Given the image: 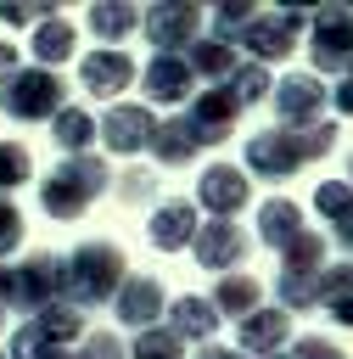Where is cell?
I'll return each mask as SVG.
<instances>
[{
	"label": "cell",
	"instance_id": "9a60e30c",
	"mask_svg": "<svg viewBox=\"0 0 353 359\" xmlns=\"http://www.w3.org/2000/svg\"><path fill=\"white\" fill-rule=\"evenodd\" d=\"M213 325V314H207V303H196V297H185L179 303V331H207Z\"/></svg>",
	"mask_w": 353,
	"mask_h": 359
},
{
	"label": "cell",
	"instance_id": "7c38bea8",
	"mask_svg": "<svg viewBox=\"0 0 353 359\" xmlns=\"http://www.w3.org/2000/svg\"><path fill=\"white\" fill-rule=\"evenodd\" d=\"M151 303H157V286H151V280L129 286V297H123V320H151V314H157Z\"/></svg>",
	"mask_w": 353,
	"mask_h": 359
},
{
	"label": "cell",
	"instance_id": "5bb4252c",
	"mask_svg": "<svg viewBox=\"0 0 353 359\" xmlns=\"http://www.w3.org/2000/svg\"><path fill=\"white\" fill-rule=\"evenodd\" d=\"M319 208L331 219H347L353 213V185H319Z\"/></svg>",
	"mask_w": 353,
	"mask_h": 359
},
{
	"label": "cell",
	"instance_id": "2e32d148",
	"mask_svg": "<svg viewBox=\"0 0 353 359\" xmlns=\"http://www.w3.org/2000/svg\"><path fill=\"white\" fill-rule=\"evenodd\" d=\"M280 331H286V320H280V314H263V320L247 325V342H275Z\"/></svg>",
	"mask_w": 353,
	"mask_h": 359
},
{
	"label": "cell",
	"instance_id": "30bf717a",
	"mask_svg": "<svg viewBox=\"0 0 353 359\" xmlns=\"http://www.w3.org/2000/svg\"><path fill=\"white\" fill-rule=\"evenodd\" d=\"M202 258H207V264H224V258H241V236H235L230 224H213V230H207V241H202Z\"/></svg>",
	"mask_w": 353,
	"mask_h": 359
},
{
	"label": "cell",
	"instance_id": "9c48e42d",
	"mask_svg": "<svg viewBox=\"0 0 353 359\" xmlns=\"http://www.w3.org/2000/svg\"><path fill=\"white\" fill-rule=\"evenodd\" d=\"M241 196H247L241 174H230V168H213V174H207V202H213V208H241Z\"/></svg>",
	"mask_w": 353,
	"mask_h": 359
},
{
	"label": "cell",
	"instance_id": "44dd1931",
	"mask_svg": "<svg viewBox=\"0 0 353 359\" xmlns=\"http://www.w3.org/2000/svg\"><path fill=\"white\" fill-rule=\"evenodd\" d=\"M297 359H342V353H336L331 342H303V348H297Z\"/></svg>",
	"mask_w": 353,
	"mask_h": 359
},
{
	"label": "cell",
	"instance_id": "52a82bcc",
	"mask_svg": "<svg viewBox=\"0 0 353 359\" xmlns=\"http://www.w3.org/2000/svg\"><path fill=\"white\" fill-rule=\"evenodd\" d=\"M263 236H269V241H280V247H291V241L303 236L297 208H291V202H269V208H263Z\"/></svg>",
	"mask_w": 353,
	"mask_h": 359
},
{
	"label": "cell",
	"instance_id": "d6986e66",
	"mask_svg": "<svg viewBox=\"0 0 353 359\" xmlns=\"http://www.w3.org/2000/svg\"><path fill=\"white\" fill-rule=\"evenodd\" d=\"M22 168H28V157H22L17 146H11V151H0V180H6V185H11V180H22Z\"/></svg>",
	"mask_w": 353,
	"mask_h": 359
},
{
	"label": "cell",
	"instance_id": "3957f363",
	"mask_svg": "<svg viewBox=\"0 0 353 359\" xmlns=\"http://www.w3.org/2000/svg\"><path fill=\"white\" fill-rule=\"evenodd\" d=\"M6 107H11V112H22V118H34V112L56 107V79H45V73L17 79V90H6Z\"/></svg>",
	"mask_w": 353,
	"mask_h": 359
},
{
	"label": "cell",
	"instance_id": "e0dca14e",
	"mask_svg": "<svg viewBox=\"0 0 353 359\" xmlns=\"http://www.w3.org/2000/svg\"><path fill=\"white\" fill-rule=\"evenodd\" d=\"M39 56H67V28H45L39 34Z\"/></svg>",
	"mask_w": 353,
	"mask_h": 359
},
{
	"label": "cell",
	"instance_id": "603a6c76",
	"mask_svg": "<svg viewBox=\"0 0 353 359\" xmlns=\"http://www.w3.org/2000/svg\"><path fill=\"white\" fill-rule=\"evenodd\" d=\"M0 62H11V50H0Z\"/></svg>",
	"mask_w": 353,
	"mask_h": 359
},
{
	"label": "cell",
	"instance_id": "8992f818",
	"mask_svg": "<svg viewBox=\"0 0 353 359\" xmlns=\"http://www.w3.org/2000/svg\"><path fill=\"white\" fill-rule=\"evenodd\" d=\"M112 275H118V252H112V247H84V252H78V280H84V292H101Z\"/></svg>",
	"mask_w": 353,
	"mask_h": 359
},
{
	"label": "cell",
	"instance_id": "6da1fadb",
	"mask_svg": "<svg viewBox=\"0 0 353 359\" xmlns=\"http://www.w3.org/2000/svg\"><path fill=\"white\" fill-rule=\"evenodd\" d=\"M90 191H101V163H67L50 185H45V208H62V213H73Z\"/></svg>",
	"mask_w": 353,
	"mask_h": 359
},
{
	"label": "cell",
	"instance_id": "ffe728a7",
	"mask_svg": "<svg viewBox=\"0 0 353 359\" xmlns=\"http://www.w3.org/2000/svg\"><path fill=\"white\" fill-rule=\"evenodd\" d=\"M17 236H22V224H17V213H11V208H0V247H11Z\"/></svg>",
	"mask_w": 353,
	"mask_h": 359
},
{
	"label": "cell",
	"instance_id": "ac0fdd59",
	"mask_svg": "<svg viewBox=\"0 0 353 359\" xmlns=\"http://www.w3.org/2000/svg\"><path fill=\"white\" fill-rule=\"evenodd\" d=\"M84 135H90V118H84V112H67V118H62V140H67V146H78Z\"/></svg>",
	"mask_w": 353,
	"mask_h": 359
},
{
	"label": "cell",
	"instance_id": "ba28073f",
	"mask_svg": "<svg viewBox=\"0 0 353 359\" xmlns=\"http://www.w3.org/2000/svg\"><path fill=\"white\" fill-rule=\"evenodd\" d=\"M84 79H90V90H118L129 79V62L123 56H90L84 62Z\"/></svg>",
	"mask_w": 353,
	"mask_h": 359
},
{
	"label": "cell",
	"instance_id": "7402d4cb",
	"mask_svg": "<svg viewBox=\"0 0 353 359\" xmlns=\"http://www.w3.org/2000/svg\"><path fill=\"white\" fill-rule=\"evenodd\" d=\"M336 107H342V112H353V79H347V84L336 90Z\"/></svg>",
	"mask_w": 353,
	"mask_h": 359
},
{
	"label": "cell",
	"instance_id": "4fadbf2b",
	"mask_svg": "<svg viewBox=\"0 0 353 359\" xmlns=\"http://www.w3.org/2000/svg\"><path fill=\"white\" fill-rule=\"evenodd\" d=\"M185 90V67L179 62H157L151 67V95H179Z\"/></svg>",
	"mask_w": 353,
	"mask_h": 359
},
{
	"label": "cell",
	"instance_id": "8fae6325",
	"mask_svg": "<svg viewBox=\"0 0 353 359\" xmlns=\"http://www.w3.org/2000/svg\"><path fill=\"white\" fill-rule=\"evenodd\" d=\"M151 236H157L162 247H174L179 236H191V208H179V202L162 208V224H151Z\"/></svg>",
	"mask_w": 353,
	"mask_h": 359
},
{
	"label": "cell",
	"instance_id": "5b68a950",
	"mask_svg": "<svg viewBox=\"0 0 353 359\" xmlns=\"http://www.w3.org/2000/svg\"><path fill=\"white\" fill-rule=\"evenodd\" d=\"M146 135H151V118H146V112H134V107H123V112H112V118H106V146H118V151L140 146Z\"/></svg>",
	"mask_w": 353,
	"mask_h": 359
},
{
	"label": "cell",
	"instance_id": "7a4b0ae2",
	"mask_svg": "<svg viewBox=\"0 0 353 359\" xmlns=\"http://www.w3.org/2000/svg\"><path fill=\"white\" fill-rule=\"evenodd\" d=\"M314 56H319V67H342V62L353 56V17H347V11H325V17H319Z\"/></svg>",
	"mask_w": 353,
	"mask_h": 359
},
{
	"label": "cell",
	"instance_id": "277c9868",
	"mask_svg": "<svg viewBox=\"0 0 353 359\" xmlns=\"http://www.w3.org/2000/svg\"><path fill=\"white\" fill-rule=\"evenodd\" d=\"M319 101H325V84H314V79H286V90H280V112L286 118H314Z\"/></svg>",
	"mask_w": 353,
	"mask_h": 359
}]
</instances>
